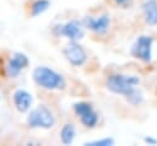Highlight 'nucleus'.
I'll return each mask as SVG.
<instances>
[{
    "mask_svg": "<svg viewBox=\"0 0 157 146\" xmlns=\"http://www.w3.org/2000/svg\"><path fill=\"white\" fill-rule=\"evenodd\" d=\"M33 81L45 90H59L65 86L63 76L47 66H37L33 70Z\"/></svg>",
    "mask_w": 157,
    "mask_h": 146,
    "instance_id": "obj_1",
    "label": "nucleus"
},
{
    "mask_svg": "<svg viewBox=\"0 0 157 146\" xmlns=\"http://www.w3.org/2000/svg\"><path fill=\"white\" fill-rule=\"evenodd\" d=\"M140 82L137 76L134 75H121V74H114L110 75L107 79V88L117 94H123L128 96L135 86Z\"/></svg>",
    "mask_w": 157,
    "mask_h": 146,
    "instance_id": "obj_2",
    "label": "nucleus"
},
{
    "mask_svg": "<svg viewBox=\"0 0 157 146\" xmlns=\"http://www.w3.org/2000/svg\"><path fill=\"white\" fill-rule=\"evenodd\" d=\"M54 115L45 106H38L37 108L32 109L27 117V125L29 128L50 129L52 126H54Z\"/></svg>",
    "mask_w": 157,
    "mask_h": 146,
    "instance_id": "obj_3",
    "label": "nucleus"
},
{
    "mask_svg": "<svg viewBox=\"0 0 157 146\" xmlns=\"http://www.w3.org/2000/svg\"><path fill=\"white\" fill-rule=\"evenodd\" d=\"M152 43L153 39L151 36H140L132 44L130 53L134 58L142 61H150L152 56Z\"/></svg>",
    "mask_w": 157,
    "mask_h": 146,
    "instance_id": "obj_4",
    "label": "nucleus"
},
{
    "mask_svg": "<svg viewBox=\"0 0 157 146\" xmlns=\"http://www.w3.org/2000/svg\"><path fill=\"white\" fill-rule=\"evenodd\" d=\"M82 25L81 22L76 21V20H71L66 23H63V25H58L54 27V33L56 36H63V37H66L67 39L70 40H78L83 37V28H82Z\"/></svg>",
    "mask_w": 157,
    "mask_h": 146,
    "instance_id": "obj_5",
    "label": "nucleus"
},
{
    "mask_svg": "<svg viewBox=\"0 0 157 146\" xmlns=\"http://www.w3.org/2000/svg\"><path fill=\"white\" fill-rule=\"evenodd\" d=\"M74 112L86 128H93L98 123V115L92 106L87 102H77L74 104Z\"/></svg>",
    "mask_w": 157,
    "mask_h": 146,
    "instance_id": "obj_6",
    "label": "nucleus"
},
{
    "mask_svg": "<svg viewBox=\"0 0 157 146\" xmlns=\"http://www.w3.org/2000/svg\"><path fill=\"white\" fill-rule=\"evenodd\" d=\"M63 53L66 60L74 66H80L86 61V52L75 40H71L69 44H66Z\"/></svg>",
    "mask_w": 157,
    "mask_h": 146,
    "instance_id": "obj_7",
    "label": "nucleus"
},
{
    "mask_svg": "<svg viewBox=\"0 0 157 146\" xmlns=\"http://www.w3.org/2000/svg\"><path fill=\"white\" fill-rule=\"evenodd\" d=\"M82 23L86 28L91 29L92 32L97 34H104L110 25V18L108 15H101L98 17H91L87 16L82 20Z\"/></svg>",
    "mask_w": 157,
    "mask_h": 146,
    "instance_id": "obj_8",
    "label": "nucleus"
},
{
    "mask_svg": "<svg viewBox=\"0 0 157 146\" xmlns=\"http://www.w3.org/2000/svg\"><path fill=\"white\" fill-rule=\"evenodd\" d=\"M28 65V58L22 53H15L6 65V72L11 77H16L22 69Z\"/></svg>",
    "mask_w": 157,
    "mask_h": 146,
    "instance_id": "obj_9",
    "label": "nucleus"
},
{
    "mask_svg": "<svg viewBox=\"0 0 157 146\" xmlns=\"http://www.w3.org/2000/svg\"><path fill=\"white\" fill-rule=\"evenodd\" d=\"M13 104L18 112H27L32 104V96L25 90H17L13 93Z\"/></svg>",
    "mask_w": 157,
    "mask_h": 146,
    "instance_id": "obj_10",
    "label": "nucleus"
},
{
    "mask_svg": "<svg viewBox=\"0 0 157 146\" xmlns=\"http://www.w3.org/2000/svg\"><path fill=\"white\" fill-rule=\"evenodd\" d=\"M142 10L146 23L150 26H157V1L146 0L142 5Z\"/></svg>",
    "mask_w": 157,
    "mask_h": 146,
    "instance_id": "obj_11",
    "label": "nucleus"
},
{
    "mask_svg": "<svg viewBox=\"0 0 157 146\" xmlns=\"http://www.w3.org/2000/svg\"><path fill=\"white\" fill-rule=\"evenodd\" d=\"M60 139L64 145H70L75 139V128L72 124H65L60 130Z\"/></svg>",
    "mask_w": 157,
    "mask_h": 146,
    "instance_id": "obj_12",
    "label": "nucleus"
},
{
    "mask_svg": "<svg viewBox=\"0 0 157 146\" xmlns=\"http://www.w3.org/2000/svg\"><path fill=\"white\" fill-rule=\"evenodd\" d=\"M49 6H50L49 0H36V1H33L32 5H31V16L36 17V16L43 13L44 11L48 10Z\"/></svg>",
    "mask_w": 157,
    "mask_h": 146,
    "instance_id": "obj_13",
    "label": "nucleus"
},
{
    "mask_svg": "<svg viewBox=\"0 0 157 146\" xmlns=\"http://www.w3.org/2000/svg\"><path fill=\"white\" fill-rule=\"evenodd\" d=\"M125 98H126V101H128L130 104H132V106H137V104H140V103L142 102V94H141V92H139L136 88H134L128 96H125Z\"/></svg>",
    "mask_w": 157,
    "mask_h": 146,
    "instance_id": "obj_14",
    "label": "nucleus"
},
{
    "mask_svg": "<svg viewBox=\"0 0 157 146\" xmlns=\"http://www.w3.org/2000/svg\"><path fill=\"white\" fill-rule=\"evenodd\" d=\"M113 144H114V140L112 137H105V139H101V140L86 142L85 145H87V146H112Z\"/></svg>",
    "mask_w": 157,
    "mask_h": 146,
    "instance_id": "obj_15",
    "label": "nucleus"
},
{
    "mask_svg": "<svg viewBox=\"0 0 157 146\" xmlns=\"http://www.w3.org/2000/svg\"><path fill=\"white\" fill-rule=\"evenodd\" d=\"M144 141H145L146 144H148V145H157V140L153 139V137H151V136H146V137H144Z\"/></svg>",
    "mask_w": 157,
    "mask_h": 146,
    "instance_id": "obj_16",
    "label": "nucleus"
},
{
    "mask_svg": "<svg viewBox=\"0 0 157 146\" xmlns=\"http://www.w3.org/2000/svg\"><path fill=\"white\" fill-rule=\"evenodd\" d=\"M126 1H128V0H114V2H115L117 5H124V4H126Z\"/></svg>",
    "mask_w": 157,
    "mask_h": 146,
    "instance_id": "obj_17",
    "label": "nucleus"
}]
</instances>
